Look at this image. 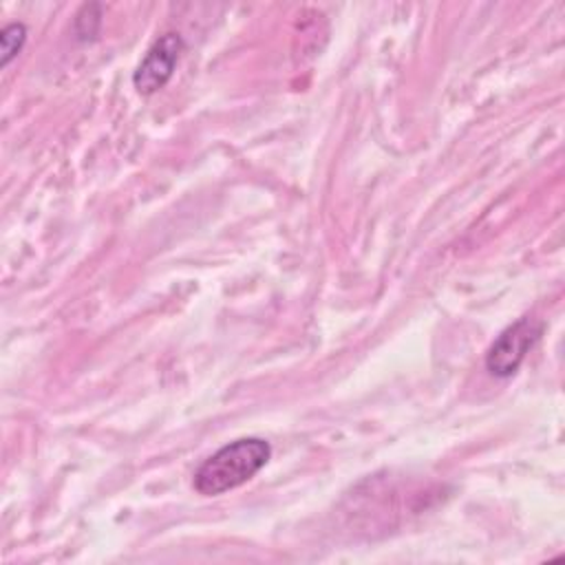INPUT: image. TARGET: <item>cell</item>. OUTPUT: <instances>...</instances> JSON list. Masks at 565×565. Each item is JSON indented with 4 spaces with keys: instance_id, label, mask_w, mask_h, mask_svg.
Masks as SVG:
<instances>
[{
    "instance_id": "6da1fadb",
    "label": "cell",
    "mask_w": 565,
    "mask_h": 565,
    "mask_svg": "<svg viewBox=\"0 0 565 565\" xmlns=\"http://www.w3.org/2000/svg\"><path fill=\"white\" fill-rule=\"evenodd\" d=\"M271 459V444L263 437H241L212 452L196 470L192 486L203 497H218L254 479Z\"/></svg>"
},
{
    "instance_id": "7a4b0ae2",
    "label": "cell",
    "mask_w": 565,
    "mask_h": 565,
    "mask_svg": "<svg viewBox=\"0 0 565 565\" xmlns=\"http://www.w3.org/2000/svg\"><path fill=\"white\" fill-rule=\"evenodd\" d=\"M543 333V322L523 316L508 324L486 351V369L494 377H512Z\"/></svg>"
},
{
    "instance_id": "3957f363",
    "label": "cell",
    "mask_w": 565,
    "mask_h": 565,
    "mask_svg": "<svg viewBox=\"0 0 565 565\" xmlns=\"http://www.w3.org/2000/svg\"><path fill=\"white\" fill-rule=\"evenodd\" d=\"M183 49H185V44L179 33L170 31V33L159 35L150 44V49L146 51V55L141 57V62L137 64V68L132 73L135 90L146 97L159 93L172 79Z\"/></svg>"
},
{
    "instance_id": "277c9868",
    "label": "cell",
    "mask_w": 565,
    "mask_h": 565,
    "mask_svg": "<svg viewBox=\"0 0 565 565\" xmlns=\"http://www.w3.org/2000/svg\"><path fill=\"white\" fill-rule=\"evenodd\" d=\"M26 42V26L22 22H11L0 31V66L7 68L13 57L22 51Z\"/></svg>"
},
{
    "instance_id": "5b68a950",
    "label": "cell",
    "mask_w": 565,
    "mask_h": 565,
    "mask_svg": "<svg viewBox=\"0 0 565 565\" xmlns=\"http://www.w3.org/2000/svg\"><path fill=\"white\" fill-rule=\"evenodd\" d=\"M99 24H102V7L99 4H84L75 20H73V29L77 40L86 42L93 40L99 33Z\"/></svg>"
}]
</instances>
